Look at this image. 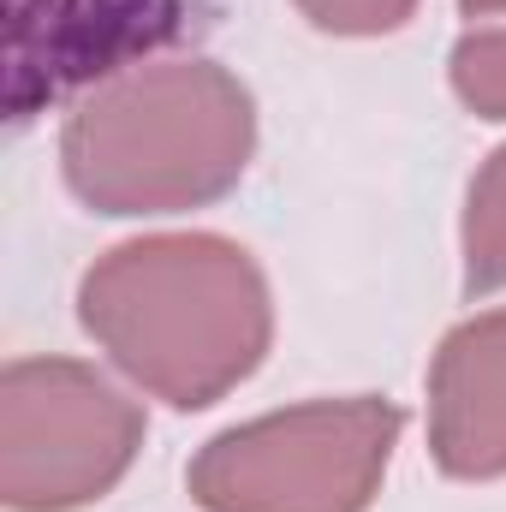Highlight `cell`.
<instances>
[{
  "mask_svg": "<svg viewBox=\"0 0 506 512\" xmlns=\"http://www.w3.org/2000/svg\"><path fill=\"white\" fill-rule=\"evenodd\" d=\"M435 459L453 477L506 471V316L471 322L435 364Z\"/></svg>",
  "mask_w": 506,
  "mask_h": 512,
  "instance_id": "8992f818",
  "label": "cell"
},
{
  "mask_svg": "<svg viewBox=\"0 0 506 512\" xmlns=\"http://www.w3.org/2000/svg\"><path fill=\"white\" fill-rule=\"evenodd\" d=\"M322 30H340V36H376L411 18V0H298Z\"/></svg>",
  "mask_w": 506,
  "mask_h": 512,
  "instance_id": "9c48e42d",
  "label": "cell"
},
{
  "mask_svg": "<svg viewBox=\"0 0 506 512\" xmlns=\"http://www.w3.org/2000/svg\"><path fill=\"white\" fill-rule=\"evenodd\" d=\"M203 12L209 0H12V126H24L36 102H60L90 78L126 72L149 48L179 42Z\"/></svg>",
  "mask_w": 506,
  "mask_h": 512,
  "instance_id": "5b68a950",
  "label": "cell"
},
{
  "mask_svg": "<svg viewBox=\"0 0 506 512\" xmlns=\"http://www.w3.org/2000/svg\"><path fill=\"white\" fill-rule=\"evenodd\" d=\"M251 155V102L215 66H167L137 72L72 114L66 126V179L102 209L114 185L131 179L120 215H167L221 197Z\"/></svg>",
  "mask_w": 506,
  "mask_h": 512,
  "instance_id": "7a4b0ae2",
  "label": "cell"
},
{
  "mask_svg": "<svg viewBox=\"0 0 506 512\" xmlns=\"http://www.w3.org/2000/svg\"><path fill=\"white\" fill-rule=\"evenodd\" d=\"M471 191H489V197H506V149L489 161V173L471 185ZM506 286V215H489V221H465V292H495Z\"/></svg>",
  "mask_w": 506,
  "mask_h": 512,
  "instance_id": "52a82bcc",
  "label": "cell"
},
{
  "mask_svg": "<svg viewBox=\"0 0 506 512\" xmlns=\"http://www.w3.org/2000/svg\"><path fill=\"white\" fill-rule=\"evenodd\" d=\"M453 90L483 120H506V36H471L453 48Z\"/></svg>",
  "mask_w": 506,
  "mask_h": 512,
  "instance_id": "ba28073f",
  "label": "cell"
},
{
  "mask_svg": "<svg viewBox=\"0 0 506 512\" xmlns=\"http://www.w3.org/2000/svg\"><path fill=\"white\" fill-rule=\"evenodd\" d=\"M399 411L381 399L304 405L221 435L191 489L209 512H358L376 489Z\"/></svg>",
  "mask_w": 506,
  "mask_h": 512,
  "instance_id": "3957f363",
  "label": "cell"
},
{
  "mask_svg": "<svg viewBox=\"0 0 506 512\" xmlns=\"http://www.w3.org/2000/svg\"><path fill=\"white\" fill-rule=\"evenodd\" d=\"M137 411L78 364L6 370V507L60 512L102 495L137 447Z\"/></svg>",
  "mask_w": 506,
  "mask_h": 512,
  "instance_id": "277c9868",
  "label": "cell"
},
{
  "mask_svg": "<svg viewBox=\"0 0 506 512\" xmlns=\"http://www.w3.org/2000/svg\"><path fill=\"white\" fill-rule=\"evenodd\" d=\"M459 6H465V12H471V18H477V12H501L506 0H459Z\"/></svg>",
  "mask_w": 506,
  "mask_h": 512,
  "instance_id": "30bf717a",
  "label": "cell"
},
{
  "mask_svg": "<svg viewBox=\"0 0 506 512\" xmlns=\"http://www.w3.org/2000/svg\"><path fill=\"white\" fill-rule=\"evenodd\" d=\"M131 256L173 310L120 280L108 262L84 280V328L131 376L173 405H209L221 387L251 376L268 340V298L245 251L221 239H155L131 245Z\"/></svg>",
  "mask_w": 506,
  "mask_h": 512,
  "instance_id": "6da1fadb",
  "label": "cell"
}]
</instances>
